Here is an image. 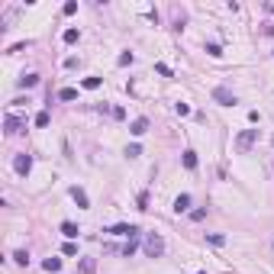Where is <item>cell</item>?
I'll return each instance as SVG.
<instances>
[{
	"label": "cell",
	"instance_id": "cell-1",
	"mask_svg": "<svg viewBox=\"0 0 274 274\" xmlns=\"http://www.w3.org/2000/svg\"><path fill=\"white\" fill-rule=\"evenodd\" d=\"M161 252H164V239L158 236V232H148V236H145V255L148 258H158Z\"/></svg>",
	"mask_w": 274,
	"mask_h": 274
},
{
	"label": "cell",
	"instance_id": "cell-2",
	"mask_svg": "<svg viewBox=\"0 0 274 274\" xmlns=\"http://www.w3.org/2000/svg\"><path fill=\"white\" fill-rule=\"evenodd\" d=\"M255 139H258V129H245V133L236 136V148H239V152H252Z\"/></svg>",
	"mask_w": 274,
	"mask_h": 274
},
{
	"label": "cell",
	"instance_id": "cell-3",
	"mask_svg": "<svg viewBox=\"0 0 274 274\" xmlns=\"http://www.w3.org/2000/svg\"><path fill=\"white\" fill-rule=\"evenodd\" d=\"M13 171H16V174L19 177H26V174H29V171H32V155H16V158H13Z\"/></svg>",
	"mask_w": 274,
	"mask_h": 274
},
{
	"label": "cell",
	"instance_id": "cell-4",
	"mask_svg": "<svg viewBox=\"0 0 274 274\" xmlns=\"http://www.w3.org/2000/svg\"><path fill=\"white\" fill-rule=\"evenodd\" d=\"M3 126H6V136H16V133H23V129H26V120H19V116H13V113H6V120H3Z\"/></svg>",
	"mask_w": 274,
	"mask_h": 274
},
{
	"label": "cell",
	"instance_id": "cell-5",
	"mask_svg": "<svg viewBox=\"0 0 274 274\" xmlns=\"http://www.w3.org/2000/svg\"><path fill=\"white\" fill-rule=\"evenodd\" d=\"M213 100H216V104H223V107H236V94H232L229 87H216Z\"/></svg>",
	"mask_w": 274,
	"mask_h": 274
},
{
	"label": "cell",
	"instance_id": "cell-6",
	"mask_svg": "<svg viewBox=\"0 0 274 274\" xmlns=\"http://www.w3.org/2000/svg\"><path fill=\"white\" fill-rule=\"evenodd\" d=\"M16 16H19V6H6V10L0 13V26H3V29H6V26H13V23H16Z\"/></svg>",
	"mask_w": 274,
	"mask_h": 274
},
{
	"label": "cell",
	"instance_id": "cell-7",
	"mask_svg": "<svg viewBox=\"0 0 274 274\" xmlns=\"http://www.w3.org/2000/svg\"><path fill=\"white\" fill-rule=\"evenodd\" d=\"M113 236H129V239H136L139 236V226H129V223H120V226H113Z\"/></svg>",
	"mask_w": 274,
	"mask_h": 274
},
{
	"label": "cell",
	"instance_id": "cell-8",
	"mask_svg": "<svg viewBox=\"0 0 274 274\" xmlns=\"http://www.w3.org/2000/svg\"><path fill=\"white\" fill-rule=\"evenodd\" d=\"M129 133H133V136H145L148 133V120H145V116H139V120L129 126Z\"/></svg>",
	"mask_w": 274,
	"mask_h": 274
},
{
	"label": "cell",
	"instance_id": "cell-9",
	"mask_svg": "<svg viewBox=\"0 0 274 274\" xmlns=\"http://www.w3.org/2000/svg\"><path fill=\"white\" fill-rule=\"evenodd\" d=\"M187 207H190V194H181V197L174 200V213H184Z\"/></svg>",
	"mask_w": 274,
	"mask_h": 274
},
{
	"label": "cell",
	"instance_id": "cell-10",
	"mask_svg": "<svg viewBox=\"0 0 274 274\" xmlns=\"http://www.w3.org/2000/svg\"><path fill=\"white\" fill-rule=\"evenodd\" d=\"M78 226H74V223H61V236H65V239H74V236H78Z\"/></svg>",
	"mask_w": 274,
	"mask_h": 274
},
{
	"label": "cell",
	"instance_id": "cell-11",
	"mask_svg": "<svg viewBox=\"0 0 274 274\" xmlns=\"http://www.w3.org/2000/svg\"><path fill=\"white\" fill-rule=\"evenodd\" d=\"M39 84V74H23L19 78V87H36Z\"/></svg>",
	"mask_w": 274,
	"mask_h": 274
},
{
	"label": "cell",
	"instance_id": "cell-12",
	"mask_svg": "<svg viewBox=\"0 0 274 274\" xmlns=\"http://www.w3.org/2000/svg\"><path fill=\"white\" fill-rule=\"evenodd\" d=\"M71 197L78 200V207H87V194H84L81 187H71Z\"/></svg>",
	"mask_w": 274,
	"mask_h": 274
},
{
	"label": "cell",
	"instance_id": "cell-13",
	"mask_svg": "<svg viewBox=\"0 0 274 274\" xmlns=\"http://www.w3.org/2000/svg\"><path fill=\"white\" fill-rule=\"evenodd\" d=\"M42 268H45V271H58V268H61V258H45Z\"/></svg>",
	"mask_w": 274,
	"mask_h": 274
},
{
	"label": "cell",
	"instance_id": "cell-14",
	"mask_svg": "<svg viewBox=\"0 0 274 274\" xmlns=\"http://www.w3.org/2000/svg\"><path fill=\"white\" fill-rule=\"evenodd\" d=\"M58 97H61V100H74V97H78V91H74V87H61Z\"/></svg>",
	"mask_w": 274,
	"mask_h": 274
},
{
	"label": "cell",
	"instance_id": "cell-15",
	"mask_svg": "<svg viewBox=\"0 0 274 274\" xmlns=\"http://www.w3.org/2000/svg\"><path fill=\"white\" fill-rule=\"evenodd\" d=\"M94 268H97L94 258H84V262H81V271H84V274H94Z\"/></svg>",
	"mask_w": 274,
	"mask_h": 274
},
{
	"label": "cell",
	"instance_id": "cell-16",
	"mask_svg": "<svg viewBox=\"0 0 274 274\" xmlns=\"http://www.w3.org/2000/svg\"><path fill=\"white\" fill-rule=\"evenodd\" d=\"M13 262H16V265H29V252H16V255H13Z\"/></svg>",
	"mask_w": 274,
	"mask_h": 274
},
{
	"label": "cell",
	"instance_id": "cell-17",
	"mask_svg": "<svg viewBox=\"0 0 274 274\" xmlns=\"http://www.w3.org/2000/svg\"><path fill=\"white\" fill-rule=\"evenodd\" d=\"M184 164H187V168H197V155L194 152H184Z\"/></svg>",
	"mask_w": 274,
	"mask_h": 274
},
{
	"label": "cell",
	"instance_id": "cell-18",
	"mask_svg": "<svg viewBox=\"0 0 274 274\" xmlns=\"http://www.w3.org/2000/svg\"><path fill=\"white\" fill-rule=\"evenodd\" d=\"M65 42H68V45L78 42V29H65Z\"/></svg>",
	"mask_w": 274,
	"mask_h": 274
},
{
	"label": "cell",
	"instance_id": "cell-19",
	"mask_svg": "<svg viewBox=\"0 0 274 274\" xmlns=\"http://www.w3.org/2000/svg\"><path fill=\"white\" fill-rule=\"evenodd\" d=\"M207 52H210V55H213V58H219V55H223V49H219V45H216V42H210V45H207Z\"/></svg>",
	"mask_w": 274,
	"mask_h": 274
},
{
	"label": "cell",
	"instance_id": "cell-20",
	"mask_svg": "<svg viewBox=\"0 0 274 274\" xmlns=\"http://www.w3.org/2000/svg\"><path fill=\"white\" fill-rule=\"evenodd\" d=\"M126 155H129V158H139L142 148H139V145H129V148H126Z\"/></svg>",
	"mask_w": 274,
	"mask_h": 274
},
{
	"label": "cell",
	"instance_id": "cell-21",
	"mask_svg": "<svg viewBox=\"0 0 274 274\" xmlns=\"http://www.w3.org/2000/svg\"><path fill=\"white\" fill-rule=\"evenodd\" d=\"M84 87H87V91H94V87H100V78H87V81H84Z\"/></svg>",
	"mask_w": 274,
	"mask_h": 274
},
{
	"label": "cell",
	"instance_id": "cell-22",
	"mask_svg": "<svg viewBox=\"0 0 274 274\" xmlns=\"http://www.w3.org/2000/svg\"><path fill=\"white\" fill-rule=\"evenodd\" d=\"M120 65H133V52H123L120 55Z\"/></svg>",
	"mask_w": 274,
	"mask_h": 274
},
{
	"label": "cell",
	"instance_id": "cell-23",
	"mask_svg": "<svg viewBox=\"0 0 274 274\" xmlns=\"http://www.w3.org/2000/svg\"><path fill=\"white\" fill-rule=\"evenodd\" d=\"M36 126H49V113H39L36 116Z\"/></svg>",
	"mask_w": 274,
	"mask_h": 274
},
{
	"label": "cell",
	"instance_id": "cell-24",
	"mask_svg": "<svg viewBox=\"0 0 274 274\" xmlns=\"http://www.w3.org/2000/svg\"><path fill=\"white\" fill-rule=\"evenodd\" d=\"M133 252H136V242H133V239H129V242H126V249H123V255L129 258V255H133Z\"/></svg>",
	"mask_w": 274,
	"mask_h": 274
}]
</instances>
